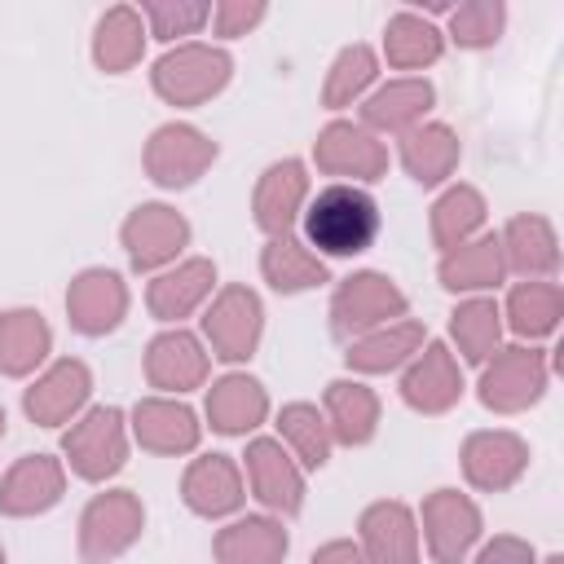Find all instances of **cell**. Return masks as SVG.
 <instances>
[{
  "label": "cell",
  "instance_id": "obj_21",
  "mask_svg": "<svg viewBox=\"0 0 564 564\" xmlns=\"http://www.w3.org/2000/svg\"><path fill=\"white\" fill-rule=\"evenodd\" d=\"M357 546L370 564H419V516L397 498H379L357 520Z\"/></svg>",
  "mask_w": 564,
  "mask_h": 564
},
{
  "label": "cell",
  "instance_id": "obj_10",
  "mask_svg": "<svg viewBox=\"0 0 564 564\" xmlns=\"http://www.w3.org/2000/svg\"><path fill=\"white\" fill-rule=\"evenodd\" d=\"M189 220L167 203H141L128 212L119 242L128 251V264L137 273H163L176 264V256L189 247Z\"/></svg>",
  "mask_w": 564,
  "mask_h": 564
},
{
  "label": "cell",
  "instance_id": "obj_18",
  "mask_svg": "<svg viewBox=\"0 0 564 564\" xmlns=\"http://www.w3.org/2000/svg\"><path fill=\"white\" fill-rule=\"evenodd\" d=\"M458 463H463V476L471 489L502 494L529 471V441L507 432V427H485V432H471L463 441Z\"/></svg>",
  "mask_w": 564,
  "mask_h": 564
},
{
  "label": "cell",
  "instance_id": "obj_3",
  "mask_svg": "<svg viewBox=\"0 0 564 564\" xmlns=\"http://www.w3.org/2000/svg\"><path fill=\"white\" fill-rule=\"evenodd\" d=\"M128 414L119 405H88L66 432H62V458L66 467L88 480L101 485L110 476L123 471L128 463Z\"/></svg>",
  "mask_w": 564,
  "mask_h": 564
},
{
  "label": "cell",
  "instance_id": "obj_2",
  "mask_svg": "<svg viewBox=\"0 0 564 564\" xmlns=\"http://www.w3.org/2000/svg\"><path fill=\"white\" fill-rule=\"evenodd\" d=\"M229 79H234V57L220 44H198V40L172 44L154 62V70H150L154 93L167 106H176V110H189V106L212 101L216 93H225Z\"/></svg>",
  "mask_w": 564,
  "mask_h": 564
},
{
  "label": "cell",
  "instance_id": "obj_7",
  "mask_svg": "<svg viewBox=\"0 0 564 564\" xmlns=\"http://www.w3.org/2000/svg\"><path fill=\"white\" fill-rule=\"evenodd\" d=\"M313 163L335 185H375L388 176V145L352 119H330L313 141Z\"/></svg>",
  "mask_w": 564,
  "mask_h": 564
},
{
  "label": "cell",
  "instance_id": "obj_20",
  "mask_svg": "<svg viewBox=\"0 0 564 564\" xmlns=\"http://www.w3.org/2000/svg\"><path fill=\"white\" fill-rule=\"evenodd\" d=\"M66 494V463L53 454H22L0 480V516H44Z\"/></svg>",
  "mask_w": 564,
  "mask_h": 564
},
{
  "label": "cell",
  "instance_id": "obj_11",
  "mask_svg": "<svg viewBox=\"0 0 564 564\" xmlns=\"http://www.w3.org/2000/svg\"><path fill=\"white\" fill-rule=\"evenodd\" d=\"M419 520H423V542H427V555L436 564H467L471 546L480 542V507L476 498L458 494V489H432L419 507Z\"/></svg>",
  "mask_w": 564,
  "mask_h": 564
},
{
  "label": "cell",
  "instance_id": "obj_16",
  "mask_svg": "<svg viewBox=\"0 0 564 564\" xmlns=\"http://www.w3.org/2000/svg\"><path fill=\"white\" fill-rule=\"evenodd\" d=\"M88 397H93V370L79 357H62L22 392V410L40 427H62L88 410Z\"/></svg>",
  "mask_w": 564,
  "mask_h": 564
},
{
  "label": "cell",
  "instance_id": "obj_46",
  "mask_svg": "<svg viewBox=\"0 0 564 564\" xmlns=\"http://www.w3.org/2000/svg\"><path fill=\"white\" fill-rule=\"evenodd\" d=\"M542 564H564V560H560V555H546V560H542Z\"/></svg>",
  "mask_w": 564,
  "mask_h": 564
},
{
  "label": "cell",
  "instance_id": "obj_48",
  "mask_svg": "<svg viewBox=\"0 0 564 564\" xmlns=\"http://www.w3.org/2000/svg\"><path fill=\"white\" fill-rule=\"evenodd\" d=\"M0 564H4V546H0Z\"/></svg>",
  "mask_w": 564,
  "mask_h": 564
},
{
  "label": "cell",
  "instance_id": "obj_37",
  "mask_svg": "<svg viewBox=\"0 0 564 564\" xmlns=\"http://www.w3.org/2000/svg\"><path fill=\"white\" fill-rule=\"evenodd\" d=\"M449 339L463 352V361L485 366L502 348V308L489 295H467L449 313Z\"/></svg>",
  "mask_w": 564,
  "mask_h": 564
},
{
  "label": "cell",
  "instance_id": "obj_13",
  "mask_svg": "<svg viewBox=\"0 0 564 564\" xmlns=\"http://www.w3.org/2000/svg\"><path fill=\"white\" fill-rule=\"evenodd\" d=\"M207 344L185 330V326H167L145 344V383L159 397H185L194 388L207 383Z\"/></svg>",
  "mask_w": 564,
  "mask_h": 564
},
{
  "label": "cell",
  "instance_id": "obj_19",
  "mask_svg": "<svg viewBox=\"0 0 564 564\" xmlns=\"http://www.w3.org/2000/svg\"><path fill=\"white\" fill-rule=\"evenodd\" d=\"M308 203V167L300 159H278L260 172L251 189V220L269 238H286Z\"/></svg>",
  "mask_w": 564,
  "mask_h": 564
},
{
  "label": "cell",
  "instance_id": "obj_26",
  "mask_svg": "<svg viewBox=\"0 0 564 564\" xmlns=\"http://www.w3.org/2000/svg\"><path fill=\"white\" fill-rule=\"evenodd\" d=\"M203 410H207L212 432H220V436H247V432H256L264 423L269 392H264L260 379H251L242 370H229V375H220L207 388V405Z\"/></svg>",
  "mask_w": 564,
  "mask_h": 564
},
{
  "label": "cell",
  "instance_id": "obj_15",
  "mask_svg": "<svg viewBox=\"0 0 564 564\" xmlns=\"http://www.w3.org/2000/svg\"><path fill=\"white\" fill-rule=\"evenodd\" d=\"M401 401H405L414 414H445V410H454V405L463 401V370H458V357L449 352V344L427 339V344L405 361Z\"/></svg>",
  "mask_w": 564,
  "mask_h": 564
},
{
  "label": "cell",
  "instance_id": "obj_44",
  "mask_svg": "<svg viewBox=\"0 0 564 564\" xmlns=\"http://www.w3.org/2000/svg\"><path fill=\"white\" fill-rule=\"evenodd\" d=\"M471 564H538V551L516 533H498L476 551Z\"/></svg>",
  "mask_w": 564,
  "mask_h": 564
},
{
  "label": "cell",
  "instance_id": "obj_17",
  "mask_svg": "<svg viewBox=\"0 0 564 564\" xmlns=\"http://www.w3.org/2000/svg\"><path fill=\"white\" fill-rule=\"evenodd\" d=\"M128 432L141 449L163 454V458L194 454L203 441V423L181 397H141L128 414Z\"/></svg>",
  "mask_w": 564,
  "mask_h": 564
},
{
  "label": "cell",
  "instance_id": "obj_32",
  "mask_svg": "<svg viewBox=\"0 0 564 564\" xmlns=\"http://www.w3.org/2000/svg\"><path fill=\"white\" fill-rule=\"evenodd\" d=\"M53 352V330L40 308H4L0 313V375L26 379Z\"/></svg>",
  "mask_w": 564,
  "mask_h": 564
},
{
  "label": "cell",
  "instance_id": "obj_38",
  "mask_svg": "<svg viewBox=\"0 0 564 564\" xmlns=\"http://www.w3.org/2000/svg\"><path fill=\"white\" fill-rule=\"evenodd\" d=\"M485 194L476 189V185H449L436 203H432V242L441 247V256L445 251H454V247H463V242H471L480 229H485Z\"/></svg>",
  "mask_w": 564,
  "mask_h": 564
},
{
  "label": "cell",
  "instance_id": "obj_27",
  "mask_svg": "<svg viewBox=\"0 0 564 564\" xmlns=\"http://www.w3.org/2000/svg\"><path fill=\"white\" fill-rule=\"evenodd\" d=\"M423 344H427V326L414 322V317H397L379 330H366V335L348 339L344 361L357 375H388V370H401Z\"/></svg>",
  "mask_w": 564,
  "mask_h": 564
},
{
  "label": "cell",
  "instance_id": "obj_14",
  "mask_svg": "<svg viewBox=\"0 0 564 564\" xmlns=\"http://www.w3.org/2000/svg\"><path fill=\"white\" fill-rule=\"evenodd\" d=\"M66 317H70V330H79L88 339L110 335L128 317V282L101 264L79 269L66 286Z\"/></svg>",
  "mask_w": 564,
  "mask_h": 564
},
{
  "label": "cell",
  "instance_id": "obj_9",
  "mask_svg": "<svg viewBox=\"0 0 564 564\" xmlns=\"http://www.w3.org/2000/svg\"><path fill=\"white\" fill-rule=\"evenodd\" d=\"M141 529H145L141 498L132 489H106L79 516V560L84 564H110L141 538Z\"/></svg>",
  "mask_w": 564,
  "mask_h": 564
},
{
  "label": "cell",
  "instance_id": "obj_29",
  "mask_svg": "<svg viewBox=\"0 0 564 564\" xmlns=\"http://www.w3.org/2000/svg\"><path fill=\"white\" fill-rule=\"evenodd\" d=\"M322 414H326L330 441L348 445V449L375 441V432H379V397L361 379H330L326 397H322Z\"/></svg>",
  "mask_w": 564,
  "mask_h": 564
},
{
  "label": "cell",
  "instance_id": "obj_12",
  "mask_svg": "<svg viewBox=\"0 0 564 564\" xmlns=\"http://www.w3.org/2000/svg\"><path fill=\"white\" fill-rule=\"evenodd\" d=\"M242 458H247V485L269 516L291 520L304 511V467L291 458V449L282 441L256 436Z\"/></svg>",
  "mask_w": 564,
  "mask_h": 564
},
{
  "label": "cell",
  "instance_id": "obj_40",
  "mask_svg": "<svg viewBox=\"0 0 564 564\" xmlns=\"http://www.w3.org/2000/svg\"><path fill=\"white\" fill-rule=\"evenodd\" d=\"M375 79H379V53L370 44H348V48H339V57L326 70L322 106L326 110H344V106L361 101L375 88Z\"/></svg>",
  "mask_w": 564,
  "mask_h": 564
},
{
  "label": "cell",
  "instance_id": "obj_25",
  "mask_svg": "<svg viewBox=\"0 0 564 564\" xmlns=\"http://www.w3.org/2000/svg\"><path fill=\"white\" fill-rule=\"evenodd\" d=\"M502 242V264L507 273H520L524 282H551L555 269H560V238L551 229L546 216H511L507 229L498 234Z\"/></svg>",
  "mask_w": 564,
  "mask_h": 564
},
{
  "label": "cell",
  "instance_id": "obj_23",
  "mask_svg": "<svg viewBox=\"0 0 564 564\" xmlns=\"http://www.w3.org/2000/svg\"><path fill=\"white\" fill-rule=\"evenodd\" d=\"M436 101V88L423 79V75H401V79H388L379 88H370L361 97V128L370 132H410L427 119Z\"/></svg>",
  "mask_w": 564,
  "mask_h": 564
},
{
  "label": "cell",
  "instance_id": "obj_45",
  "mask_svg": "<svg viewBox=\"0 0 564 564\" xmlns=\"http://www.w3.org/2000/svg\"><path fill=\"white\" fill-rule=\"evenodd\" d=\"M308 564H370V560H366V551H361L352 538H335V542L317 546Z\"/></svg>",
  "mask_w": 564,
  "mask_h": 564
},
{
  "label": "cell",
  "instance_id": "obj_39",
  "mask_svg": "<svg viewBox=\"0 0 564 564\" xmlns=\"http://www.w3.org/2000/svg\"><path fill=\"white\" fill-rule=\"evenodd\" d=\"M278 432H282L278 441L291 449V458H295L300 467L317 471V467L330 463L335 441H330L326 414H322L313 401H291V405H282V410H278Z\"/></svg>",
  "mask_w": 564,
  "mask_h": 564
},
{
  "label": "cell",
  "instance_id": "obj_31",
  "mask_svg": "<svg viewBox=\"0 0 564 564\" xmlns=\"http://www.w3.org/2000/svg\"><path fill=\"white\" fill-rule=\"evenodd\" d=\"M458 132L449 123H436V119H423L419 128L401 132V167L419 181V185H445L458 167Z\"/></svg>",
  "mask_w": 564,
  "mask_h": 564
},
{
  "label": "cell",
  "instance_id": "obj_8",
  "mask_svg": "<svg viewBox=\"0 0 564 564\" xmlns=\"http://www.w3.org/2000/svg\"><path fill=\"white\" fill-rule=\"evenodd\" d=\"M216 154H220V145L203 128L172 119V123H159L150 132L141 163H145V176L154 185H163V189H189L216 163Z\"/></svg>",
  "mask_w": 564,
  "mask_h": 564
},
{
  "label": "cell",
  "instance_id": "obj_30",
  "mask_svg": "<svg viewBox=\"0 0 564 564\" xmlns=\"http://www.w3.org/2000/svg\"><path fill=\"white\" fill-rule=\"evenodd\" d=\"M291 551V538L282 529L278 516H242V520H229L216 542H212V555L216 564H282Z\"/></svg>",
  "mask_w": 564,
  "mask_h": 564
},
{
  "label": "cell",
  "instance_id": "obj_34",
  "mask_svg": "<svg viewBox=\"0 0 564 564\" xmlns=\"http://www.w3.org/2000/svg\"><path fill=\"white\" fill-rule=\"evenodd\" d=\"M445 53V35L419 9H397L383 26V57L392 70H423Z\"/></svg>",
  "mask_w": 564,
  "mask_h": 564
},
{
  "label": "cell",
  "instance_id": "obj_42",
  "mask_svg": "<svg viewBox=\"0 0 564 564\" xmlns=\"http://www.w3.org/2000/svg\"><path fill=\"white\" fill-rule=\"evenodd\" d=\"M141 22H145L150 40L176 44L181 35H198L212 22V4H198V0H145L141 4Z\"/></svg>",
  "mask_w": 564,
  "mask_h": 564
},
{
  "label": "cell",
  "instance_id": "obj_47",
  "mask_svg": "<svg viewBox=\"0 0 564 564\" xmlns=\"http://www.w3.org/2000/svg\"><path fill=\"white\" fill-rule=\"evenodd\" d=\"M0 441H4V405H0Z\"/></svg>",
  "mask_w": 564,
  "mask_h": 564
},
{
  "label": "cell",
  "instance_id": "obj_24",
  "mask_svg": "<svg viewBox=\"0 0 564 564\" xmlns=\"http://www.w3.org/2000/svg\"><path fill=\"white\" fill-rule=\"evenodd\" d=\"M216 286V264L207 256H189V260H176L172 269L154 273L150 286H145V308L159 317V322H181L189 317L194 308H203V300L212 295Z\"/></svg>",
  "mask_w": 564,
  "mask_h": 564
},
{
  "label": "cell",
  "instance_id": "obj_6",
  "mask_svg": "<svg viewBox=\"0 0 564 564\" xmlns=\"http://www.w3.org/2000/svg\"><path fill=\"white\" fill-rule=\"evenodd\" d=\"M410 300L405 291L388 278V273H375V269H361L352 278H344L330 295V330L339 339H357L366 330H379L397 317H405Z\"/></svg>",
  "mask_w": 564,
  "mask_h": 564
},
{
  "label": "cell",
  "instance_id": "obj_22",
  "mask_svg": "<svg viewBox=\"0 0 564 564\" xmlns=\"http://www.w3.org/2000/svg\"><path fill=\"white\" fill-rule=\"evenodd\" d=\"M181 498L203 520H225L247 502L242 471L229 454H198L181 476Z\"/></svg>",
  "mask_w": 564,
  "mask_h": 564
},
{
  "label": "cell",
  "instance_id": "obj_4",
  "mask_svg": "<svg viewBox=\"0 0 564 564\" xmlns=\"http://www.w3.org/2000/svg\"><path fill=\"white\" fill-rule=\"evenodd\" d=\"M551 383V361L542 348L533 344H511V348H498L485 366H480V383H476V397L485 410L494 414H520L529 405L542 401Z\"/></svg>",
  "mask_w": 564,
  "mask_h": 564
},
{
  "label": "cell",
  "instance_id": "obj_1",
  "mask_svg": "<svg viewBox=\"0 0 564 564\" xmlns=\"http://www.w3.org/2000/svg\"><path fill=\"white\" fill-rule=\"evenodd\" d=\"M300 220H304V247L330 260L361 256L379 238V203L361 185H326L304 203Z\"/></svg>",
  "mask_w": 564,
  "mask_h": 564
},
{
  "label": "cell",
  "instance_id": "obj_33",
  "mask_svg": "<svg viewBox=\"0 0 564 564\" xmlns=\"http://www.w3.org/2000/svg\"><path fill=\"white\" fill-rule=\"evenodd\" d=\"M145 40L150 35H145V22H141V9L110 4L93 26V62H97V70H106V75L132 70L141 62V53H145Z\"/></svg>",
  "mask_w": 564,
  "mask_h": 564
},
{
  "label": "cell",
  "instance_id": "obj_5",
  "mask_svg": "<svg viewBox=\"0 0 564 564\" xmlns=\"http://www.w3.org/2000/svg\"><path fill=\"white\" fill-rule=\"evenodd\" d=\"M260 335H264V304L242 282L220 286L212 295V304L203 308V339H207L212 357H220L229 366L251 361L260 348Z\"/></svg>",
  "mask_w": 564,
  "mask_h": 564
},
{
  "label": "cell",
  "instance_id": "obj_28",
  "mask_svg": "<svg viewBox=\"0 0 564 564\" xmlns=\"http://www.w3.org/2000/svg\"><path fill=\"white\" fill-rule=\"evenodd\" d=\"M436 278H441V286L454 291V295H485V291L502 286L507 264H502V242H498V234H476L471 242L445 251L441 264H436Z\"/></svg>",
  "mask_w": 564,
  "mask_h": 564
},
{
  "label": "cell",
  "instance_id": "obj_43",
  "mask_svg": "<svg viewBox=\"0 0 564 564\" xmlns=\"http://www.w3.org/2000/svg\"><path fill=\"white\" fill-rule=\"evenodd\" d=\"M264 13H269L264 0H220V4H212V31L220 40H238V35L256 31L264 22Z\"/></svg>",
  "mask_w": 564,
  "mask_h": 564
},
{
  "label": "cell",
  "instance_id": "obj_35",
  "mask_svg": "<svg viewBox=\"0 0 564 564\" xmlns=\"http://www.w3.org/2000/svg\"><path fill=\"white\" fill-rule=\"evenodd\" d=\"M560 317H564V291H560V282H516L507 291L502 326H511V335L538 344V339L555 335Z\"/></svg>",
  "mask_w": 564,
  "mask_h": 564
},
{
  "label": "cell",
  "instance_id": "obj_41",
  "mask_svg": "<svg viewBox=\"0 0 564 564\" xmlns=\"http://www.w3.org/2000/svg\"><path fill=\"white\" fill-rule=\"evenodd\" d=\"M445 18H449V26L441 35H449L458 48H494L507 26V4L502 0H467V4H454Z\"/></svg>",
  "mask_w": 564,
  "mask_h": 564
},
{
  "label": "cell",
  "instance_id": "obj_36",
  "mask_svg": "<svg viewBox=\"0 0 564 564\" xmlns=\"http://www.w3.org/2000/svg\"><path fill=\"white\" fill-rule=\"evenodd\" d=\"M260 273L264 282L278 291V295H300V291H313L322 282H330V269L322 256H313L300 238H269L264 251H260Z\"/></svg>",
  "mask_w": 564,
  "mask_h": 564
}]
</instances>
